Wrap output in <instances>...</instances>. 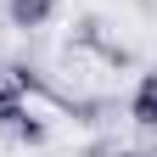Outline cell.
<instances>
[{"label": "cell", "instance_id": "obj_1", "mask_svg": "<svg viewBox=\"0 0 157 157\" xmlns=\"http://www.w3.org/2000/svg\"><path fill=\"white\" fill-rule=\"evenodd\" d=\"M6 17L11 28H45L56 17V0H6Z\"/></svg>", "mask_w": 157, "mask_h": 157}, {"label": "cell", "instance_id": "obj_3", "mask_svg": "<svg viewBox=\"0 0 157 157\" xmlns=\"http://www.w3.org/2000/svg\"><path fill=\"white\" fill-rule=\"evenodd\" d=\"M23 95H17V90H6V84H0V124H6V129H17V124H23Z\"/></svg>", "mask_w": 157, "mask_h": 157}, {"label": "cell", "instance_id": "obj_2", "mask_svg": "<svg viewBox=\"0 0 157 157\" xmlns=\"http://www.w3.org/2000/svg\"><path fill=\"white\" fill-rule=\"evenodd\" d=\"M129 112H135V124L157 129V73H146L140 84H135V101H129Z\"/></svg>", "mask_w": 157, "mask_h": 157}, {"label": "cell", "instance_id": "obj_4", "mask_svg": "<svg viewBox=\"0 0 157 157\" xmlns=\"http://www.w3.org/2000/svg\"><path fill=\"white\" fill-rule=\"evenodd\" d=\"M118 157H151V151H118Z\"/></svg>", "mask_w": 157, "mask_h": 157}]
</instances>
